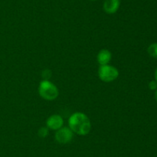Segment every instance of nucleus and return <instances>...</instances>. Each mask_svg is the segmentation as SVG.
<instances>
[{"instance_id":"nucleus-1","label":"nucleus","mask_w":157,"mask_h":157,"mask_svg":"<svg viewBox=\"0 0 157 157\" xmlns=\"http://www.w3.org/2000/svg\"><path fill=\"white\" fill-rule=\"evenodd\" d=\"M69 128L74 133L79 135H86L90 132L91 129L90 120L83 112H75L68 119Z\"/></svg>"},{"instance_id":"nucleus-2","label":"nucleus","mask_w":157,"mask_h":157,"mask_svg":"<svg viewBox=\"0 0 157 157\" xmlns=\"http://www.w3.org/2000/svg\"><path fill=\"white\" fill-rule=\"evenodd\" d=\"M38 93L40 96L45 100L52 101L57 99L59 95V91L54 83L49 80H43L38 86Z\"/></svg>"},{"instance_id":"nucleus-3","label":"nucleus","mask_w":157,"mask_h":157,"mask_svg":"<svg viewBox=\"0 0 157 157\" xmlns=\"http://www.w3.org/2000/svg\"><path fill=\"white\" fill-rule=\"evenodd\" d=\"M98 76L103 82L110 83L118 78L119 72L114 66H110V65H104V66H100L99 69H98Z\"/></svg>"},{"instance_id":"nucleus-4","label":"nucleus","mask_w":157,"mask_h":157,"mask_svg":"<svg viewBox=\"0 0 157 157\" xmlns=\"http://www.w3.org/2000/svg\"><path fill=\"white\" fill-rule=\"evenodd\" d=\"M74 132L69 127H61L55 133V139L61 144H66L71 141Z\"/></svg>"},{"instance_id":"nucleus-5","label":"nucleus","mask_w":157,"mask_h":157,"mask_svg":"<svg viewBox=\"0 0 157 157\" xmlns=\"http://www.w3.org/2000/svg\"><path fill=\"white\" fill-rule=\"evenodd\" d=\"M64 124V120L63 118L59 115H52L49 117L46 121V125H47L48 129H52V130H58L63 127Z\"/></svg>"},{"instance_id":"nucleus-6","label":"nucleus","mask_w":157,"mask_h":157,"mask_svg":"<svg viewBox=\"0 0 157 157\" xmlns=\"http://www.w3.org/2000/svg\"><path fill=\"white\" fill-rule=\"evenodd\" d=\"M121 0H104V10L107 14H113L119 9Z\"/></svg>"},{"instance_id":"nucleus-7","label":"nucleus","mask_w":157,"mask_h":157,"mask_svg":"<svg viewBox=\"0 0 157 157\" xmlns=\"http://www.w3.org/2000/svg\"><path fill=\"white\" fill-rule=\"evenodd\" d=\"M112 58V54L108 49H101L97 55V60L100 66L108 65Z\"/></svg>"},{"instance_id":"nucleus-8","label":"nucleus","mask_w":157,"mask_h":157,"mask_svg":"<svg viewBox=\"0 0 157 157\" xmlns=\"http://www.w3.org/2000/svg\"><path fill=\"white\" fill-rule=\"evenodd\" d=\"M147 51H148V53L150 56L157 58V42L153 43V44L150 45Z\"/></svg>"},{"instance_id":"nucleus-9","label":"nucleus","mask_w":157,"mask_h":157,"mask_svg":"<svg viewBox=\"0 0 157 157\" xmlns=\"http://www.w3.org/2000/svg\"><path fill=\"white\" fill-rule=\"evenodd\" d=\"M38 135L39 137H41V138H45L48 135V127H41L40 128L38 132Z\"/></svg>"},{"instance_id":"nucleus-10","label":"nucleus","mask_w":157,"mask_h":157,"mask_svg":"<svg viewBox=\"0 0 157 157\" xmlns=\"http://www.w3.org/2000/svg\"><path fill=\"white\" fill-rule=\"evenodd\" d=\"M52 72L50 69H44L41 72V76L44 78V80H48L52 77Z\"/></svg>"},{"instance_id":"nucleus-11","label":"nucleus","mask_w":157,"mask_h":157,"mask_svg":"<svg viewBox=\"0 0 157 157\" xmlns=\"http://www.w3.org/2000/svg\"><path fill=\"white\" fill-rule=\"evenodd\" d=\"M149 88L151 90H156L157 89V82L156 80H153L149 83Z\"/></svg>"},{"instance_id":"nucleus-12","label":"nucleus","mask_w":157,"mask_h":157,"mask_svg":"<svg viewBox=\"0 0 157 157\" xmlns=\"http://www.w3.org/2000/svg\"><path fill=\"white\" fill-rule=\"evenodd\" d=\"M155 80L157 82V68H156V71H155Z\"/></svg>"},{"instance_id":"nucleus-13","label":"nucleus","mask_w":157,"mask_h":157,"mask_svg":"<svg viewBox=\"0 0 157 157\" xmlns=\"http://www.w3.org/2000/svg\"><path fill=\"white\" fill-rule=\"evenodd\" d=\"M155 99H156V100L157 102V89L156 90V92H155Z\"/></svg>"},{"instance_id":"nucleus-14","label":"nucleus","mask_w":157,"mask_h":157,"mask_svg":"<svg viewBox=\"0 0 157 157\" xmlns=\"http://www.w3.org/2000/svg\"><path fill=\"white\" fill-rule=\"evenodd\" d=\"M90 1H94V0H90Z\"/></svg>"}]
</instances>
